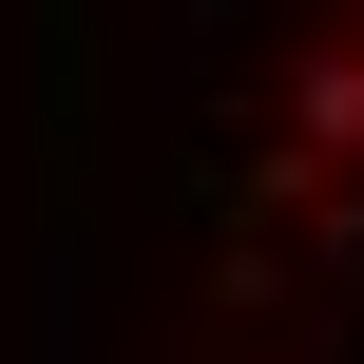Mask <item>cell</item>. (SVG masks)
Here are the masks:
<instances>
[{"instance_id":"1","label":"cell","mask_w":364,"mask_h":364,"mask_svg":"<svg viewBox=\"0 0 364 364\" xmlns=\"http://www.w3.org/2000/svg\"><path fill=\"white\" fill-rule=\"evenodd\" d=\"M288 154L326 173V154H364V38L346 58H307V96H288Z\"/></svg>"}]
</instances>
